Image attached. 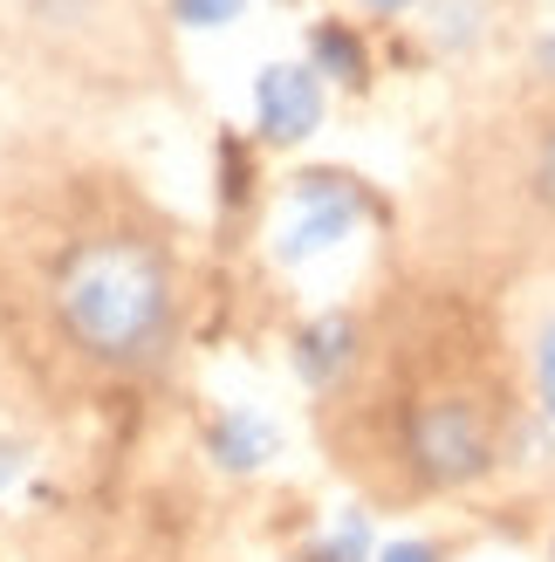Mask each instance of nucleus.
I'll use <instances>...</instances> for the list:
<instances>
[{"label": "nucleus", "mask_w": 555, "mask_h": 562, "mask_svg": "<svg viewBox=\"0 0 555 562\" xmlns=\"http://www.w3.org/2000/svg\"><path fill=\"white\" fill-rule=\"evenodd\" d=\"M48 308L63 344L110 378H151L179 344L172 255L131 227H97L69 240L48 274Z\"/></svg>", "instance_id": "1"}, {"label": "nucleus", "mask_w": 555, "mask_h": 562, "mask_svg": "<svg viewBox=\"0 0 555 562\" xmlns=\"http://www.w3.org/2000/svg\"><path fill=\"white\" fill-rule=\"evenodd\" d=\"M405 460L426 487H460L494 467V412L466 391H432L405 412Z\"/></svg>", "instance_id": "2"}, {"label": "nucleus", "mask_w": 555, "mask_h": 562, "mask_svg": "<svg viewBox=\"0 0 555 562\" xmlns=\"http://www.w3.org/2000/svg\"><path fill=\"white\" fill-rule=\"evenodd\" d=\"M356 220H364V192H356L350 179H337V172H309V179L295 186V220H288V234H282V255L288 261L316 255V247L343 240Z\"/></svg>", "instance_id": "3"}, {"label": "nucleus", "mask_w": 555, "mask_h": 562, "mask_svg": "<svg viewBox=\"0 0 555 562\" xmlns=\"http://www.w3.org/2000/svg\"><path fill=\"white\" fill-rule=\"evenodd\" d=\"M254 110H261V131L274 145H295V137H309L322 124V82L316 69H295V63H274L261 69L254 82Z\"/></svg>", "instance_id": "4"}, {"label": "nucleus", "mask_w": 555, "mask_h": 562, "mask_svg": "<svg viewBox=\"0 0 555 562\" xmlns=\"http://www.w3.org/2000/svg\"><path fill=\"white\" fill-rule=\"evenodd\" d=\"M350 357H356V323L350 316H316L309 329L295 336V371H302V384H316V391L337 384L350 371Z\"/></svg>", "instance_id": "5"}, {"label": "nucleus", "mask_w": 555, "mask_h": 562, "mask_svg": "<svg viewBox=\"0 0 555 562\" xmlns=\"http://www.w3.org/2000/svg\"><path fill=\"white\" fill-rule=\"evenodd\" d=\"M213 460L234 467V473L268 467V460H274V426H268L261 412H227V418L213 426Z\"/></svg>", "instance_id": "6"}, {"label": "nucleus", "mask_w": 555, "mask_h": 562, "mask_svg": "<svg viewBox=\"0 0 555 562\" xmlns=\"http://www.w3.org/2000/svg\"><path fill=\"white\" fill-rule=\"evenodd\" d=\"M309 55H316V76H343V82H364V48H356V35L350 27H316V42H309Z\"/></svg>", "instance_id": "7"}, {"label": "nucleus", "mask_w": 555, "mask_h": 562, "mask_svg": "<svg viewBox=\"0 0 555 562\" xmlns=\"http://www.w3.org/2000/svg\"><path fill=\"white\" fill-rule=\"evenodd\" d=\"M309 562H371V521H364V515L337 521V536H322V542L309 549Z\"/></svg>", "instance_id": "8"}, {"label": "nucleus", "mask_w": 555, "mask_h": 562, "mask_svg": "<svg viewBox=\"0 0 555 562\" xmlns=\"http://www.w3.org/2000/svg\"><path fill=\"white\" fill-rule=\"evenodd\" d=\"M240 8L247 0H172V14L185 27H227V21H240Z\"/></svg>", "instance_id": "9"}, {"label": "nucleus", "mask_w": 555, "mask_h": 562, "mask_svg": "<svg viewBox=\"0 0 555 562\" xmlns=\"http://www.w3.org/2000/svg\"><path fill=\"white\" fill-rule=\"evenodd\" d=\"M535 391H542V412L555 418V316H548L542 336H535Z\"/></svg>", "instance_id": "10"}, {"label": "nucleus", "mask_w": 555, "mask_h": 562, "mask_svg": "<svg viewBox=\"0 0 555 562\" xmlns=\"http://www.w3.org/2000/svg\"><path fill=\"white\" fill-rule=\"evenodd\" d=\"M535 192H542V206L555 213V131L542 137V158H535Z\"/></svg>", "instance_id": "11"}, {"label": "nucleus", "mask_w": 555, "mask_h": 562, "mask_svg": "<svg viewBox=\"0 0 555 562\" xmlns=\"http://www.w3.org/2000/svg\"><path fill=\"white\" fill-rule=\"evenodd\" d=\"M377 562H439V549H432V542H392Z\"/></svg>", "instance_id": "12"}, {"label": "nucleus", "mask_w": 555, "mask_h": 562, "mask_svg": "<svg viewBox=\"0 0 555 562\" xmlns=\"http://www.w3.org/2000/svg\"><path fill=\"white\" fill-rule=\"evenodd\" d=\"M14 473H21V446H14V439H0V487H8Z\"/></svg>", "instance_id": "13"}, {"label": "nucleus", "mask_w": 555, "mask_h": 562, "mask_svg": "<svg viewBox=\"0 0 555 562\" xmlns=\"http://www.w3.org/2000/svg\"><path fill=\"white\" fill-rule=\"evenodd\" d=\"M371 14H398V8H411V0H364Z\"/></svg>", "instance_id": "14"}, {"label": "nucleus", "mask_w": 555, "mask_h": 562, "mask_svg": "<svg viewBox=\"0 0 555 562\" xmlns=\"http://www.w3.org/2000/svg\"><path fill=\"white\" fill-rule=\"evenodd\" d=\"M542 69H548V76H555V42H542Z\"/></svg>", "instance_id": "15"}]
</instances>
